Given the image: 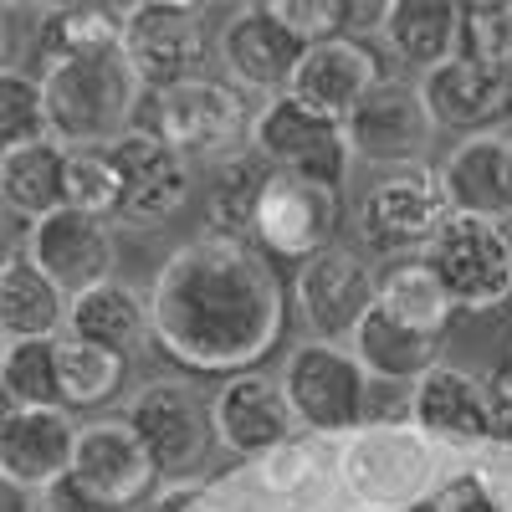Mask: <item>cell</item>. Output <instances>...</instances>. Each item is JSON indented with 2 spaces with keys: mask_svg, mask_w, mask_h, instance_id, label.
I'll list each match as a JSON object with an SVG mask.
<instances>
[{
  "mask_svg": "<svg viewBox=\"0 0 512 512\" xmlns=\"http://www.w3.org/2000/svg\"><path fill=\"white\" fill-rule=\"evenodd\" d=\"M272 11L303 36L308 47L344 36V26H354V0H272Z\"/></svg>",
  "mask_w": 512,
  "mask_h": 512,
  "instance_id": "obj_36",
  "label": "cell"
},
{
  "mask_svg": "<svg viewBox=\"0 0 512 512\" xmlns=\"http://www.w3.org/2000/svg\"><path fill=\"white\" fill-rule=\"evenodd\" d=\"M0 384H6L11 410H67L62 405V374H57V338L6 344Z\"/></svg>",
  "mask_w": 512,
  "mask_h": 512,
  "instance_id": "obj_32",
  "label": "cell"
},
{
  "mask_svg": "<svg viewBox=\"0 0 512 512\" xmlns=\"http://www.w3.org/2000/svg\"><path fill=\"white\" fill-rule=\"evenodd\" d=\"M134 431L144 436L159 477H185V472H200L205 456H210V441H216V420L200 405L195 390L185 384H149V390L128 405L123 415Z\"/></svg>",
  "mask_w": 512,
  "mask_h": 512,
  "instance_id": "obj_12",
  "label": "cell"
},
{
  "mask_svg": "<svg viewBox=\"0 0 512 512\" xmlns=\"http://www.w3.org/2000/svg\"><path fill=\"white\" fill-rule=\"evenodd\" d=\"M282 395L308 431H354L364 420L369 374L354 354L333 344H303L282 364Z\"/></svg>",
  "mask_w": 512,
  "mask_h": 512,
  "instance_id": "obj_9",
  "label": "cell"
},
{
  "mask_svg": "<svg viewBox=\"0 0 512 512\" xmlns=\"http://www.w3.org/2000/svg\"><path fill=\"white\" fill-rule=\"evenodd\" d=\"M47 512H103V507L82 492L72 477H62L57 487H47Z\"/></svg>",
  "mask_w": 512,
  "mask_h": 512,
  "instance_id": "obj_38",
  "label": "cell"
},
{
  "mask_svg": "<svg viewBox=\"0 0 512 512\" xmlns=\"http://www.w3.org/2000/svg\"><path fill=\"white\" fill-rule=\"evenodd\" d=\"M333 226H338V185L277 175L272 169L262 205H256V226H251V241L267 262L303 267L308 256L333 246Z\"/></svg>",
  "mask_w": 512,
  "mask_h": 512,
  "instance_id": "obj_7",
  "label": "cell"
},
{
  "mask_svg": "<svg viewBox=\"0 0 512 512\" xmlns=\"http://www.w3.org/2000/svg\"><path fill=\"white\" fill-rule=\"evenodd\" d=\"M26 256H31V267H41L67 297H82V292L113 282V236H108V226L98 216H82V210H72V205H62L57 216L31 226Z\"/></svg>",
  "mask_w": 512,
  "mask_h": 512,
  "instance_id": "obj_14",
  "label": "cell"
},
{
  "mask_svg": "<svg viewBox=\"0 0 512 512\" xmlns=\"http://www.w3.org/2000/svg\"><path fill=\"white\" fill-rule=\"evenodd\" d=\"M57 374H62V405L67 410H93L113 400L128 379V354L82 344V338L62 333L57 338Z\"/></svg>",
  "mask_w": 512,
  "mask_h": 512,
  "instance_id": "obj_31",
  "label": "cell"
},
{
  "mask_svg": "<svg viewBox=\"0 0 512 512\" xmlns=\"http://www.w3.org/2000/svg\"><path fill=\"white\" fill-rule=\"evenodd\" d=\"M82 425L67 420V410H6L0 420V472L6 487H57L72 477Z\"/></svg>",
  "mask_w": 512,
  "mask_h": 512,
  "instance_id": "obj_17",
  "label": "cell"
},
{
  "mask_svg": "<svg viewBox=\"0 0 512 512\" xmlns=\"http://www.w3.org/2000/svg\"><path fill=\"white\" fill-rule=\"evenodd\" d=\"M123 52V11L118 6H52L36 21V57L47 67L62 62H88V57H113Z\"/></svg>",
  "mask_w": 512,
  "mask_h": 512,
  "instance_id": "obj_24",
  "label": "cell"
},
{
  "mask_svg": "<svg viewBox=\"0 0 512 512\" xmlns=\"http://www.w3.org/2000/svg\"><path fill=\"white\" fill-rule=\"evenodd\" d=\"M210 420H216V441L236 456H267L287 446L292 436V405L282 395V379L267 374H236L221 384V395L210 400Z\"/></svg>",
  "mask_w": 512,
  "mask_h": 512,
  "instance_id": "obj_19",
  "label": "cell"
},
{
  "mask_svg": "<svg viewBox=\"0 0 512 512\" xmlns=\"http://www.w3.org/2000/svg\"><path fill=\"white\" fill-rule=\"evenodd\" d=\"M431 108H425L420 88L405 82H379L364 98V108L349 118V149L359 159L390 164V169H410V159H420V149L431 144Z\"/></svg>",
  "mask_w": 512,
  "mask_h": 512,
  "instance_id": "obj_16",
  "label": "cell"
},
{
  "mask_svg": "<svg viewBox=\"0 0 512 512\" xmlns=\"http://www.w3.org/2000/svg\"><path fill=\"white\" fill-rule=\"evenodd\" d=\"M349 344H354L349 354L364 364V374H379V379H415V384H420L425 374L441 364V359H436L441 338H425V333L395 323L379 303L364 313V323L354 328Z\"/></svg>",
  "mask_w": 512,
  "mask_h": 512,
  "instance_id": "obj_27",
  "label": "cell"
},
{
  "mask_svg": "<svg viewBox=\"0 0 512 512\" xmlns=\"http://www.w3.org/2000/svg\"><path fill=\"white\" fill-rule=\"evenodd\" d=\"M123 62L139 88L164 93L200 77L205 62V11L180 0H144L123 6Z\"/></svg>",
  "mask_w": 512,
  "mask_h": 512,
  "instance_id": "obj_5",
  "label": "cell"
},
{
  "mask_svg": "<svg viewBox=\"0 0 512 512\" xmlns=\"http://www.w3.org/2000/svg\"><path fill=\"white\" fill-rule=\"evenodd\" d=\"M446 205L461 216L507 221L512 216V134L487 128V134L461 139L441 164Z\"/></svg>",
  "mask_w": 512,
  "mask_h": 512,
  "instance_id": "obj_20",
  "label": "cell"
},
{
  "mask_svg": "<svg viewBox=\"0 0 512 512\" xmlns=\"http://www.w3.org/2000/svg\"><path fill=\"white\" fill-rule=\"evenodd\" d=\"M159 466L144 446V436L128 420H98L82 425L77 456H72V482L88 492L103 512H128L154 492Z\"/></svg>",
  "mask_w": 512,
  "mask_h": 512,
  "instance_id": "obj_10",
  "label": "cell"
},
{
  "mask_svg": "<svg viewBox=\"0 0 512 512\" xmlns=\"http://www.w3.org/2000/svg\"><path fill=\"white\" fill-rule=\"evenodd\" d=\"M251 154H262L277 175H303V180H323L338 185L349 159V134L344 123H333L323 113H313L303 98H272L251 123Z\"/></svg>",
  "mask_w": 512,
  "mask_h": 512,
  "instance_id": "obj_8",
  "label": "cell"
},
{
  "mask_svg": "<svg viewBox=\"0 0 512 512\" xmlns=\"http://www.w3.org/2000/svg\"><path fill=\"white\" fill-rule=\"evenodd\" d=\"M62 287L31 267V256H6V272H0V328H6V344H31V338H57V328L67 323Z\"/></svg>",
  "mask_w": 512,
  "mask_h": 512,
  "instance_id": "obj_25",
  "label": "cell"
},
{
  "mask_svg": "<svg viewBox=\"0 0 512 512\" xmlns=\"http://www.w3.org/2000/svg\"><path fill=\"white\" fill-rule=\"evenodd\" d=\"M47 139H52V118H47V93H41V82L6 67L0 72V144L26 149V144H47Z\"/></svg>",
  "mask_w": 512,
  "mask_h": 512,
  "instance_id": "obj_34",
  "label": "cell"
},
{
  "mask_svg": "<svg viewBox=\"0 0 512 512\" xmlns=\"http://www.w3.org/2000/svg\"><path fill=\"white\" fill-rule=\"evenodd\" d=\"M410 415H415L420 431H431L441 441H456V446H477V441L497 436L487 384H477L466 369H451V364H436L415 384Z\"/></svg>",
  "mask_w": 512,
  "mask_h": 512,
  "instance_id": "obj_22",
  "label": "cell"
},
{
  "mask_svg": "<svg viewBox=\"0 0 512 512\" xmlns=\"http://www.w3.org/2000/svg\"><path fill=\"white\" fill-rule=\"evenodd\" d=\"M379 308L390 313L395 323L425 333V338H441L451 328V318L461 313L451 303V292L441 287V277L425 267V262H400L379 277Z\"/></svg>",
  "mask_w": 512,
  "mask_h": 512,
  "instance_id": "obj_29",
  "label": "cell"
},
{
  "mask_svg": "<svg viewBox=\"0 0 512 512\" xmlns=\"http://www.w3.org/2000/svg\"><path fill=\"white\" fill-rule=\"evenodd\" d=\"M446 216H451V205H446L441 175H425V169H384L359 195L354 226L374 256H405V251L425 256V246L436 241Z\"/></svg>",
  "mask_w": 512,
  "mask_h": 512,
  "instance_id": "obj_4",
  "label": "cell"
},
{
  "mask_svg": "<svg viewBox=\"0 0 512 512\" xmlns=\"http://www.w3.org/2000/svg\"><path fill=\"white\" fill-rule=\"evenodd\" d=\"M303 57H308V41L272 11V0L241 6L236 21L226 26V67L241 88H262V93L272 88L282 98L292 88L297 67H303Z\"/></svg>",
  "mask_w": 512,
  "mask_h": 512,
  "instance_id": "obj_18",
  "label": "cell"
},
{
  "mask_svg": "<svg viewBox=\"0 0 512 512\" xmlns=\"http://www.w3.org/2000/svg\"><path fill=\"white\" fill-rule=\"evenodd\" d=\"M420 262L441 277L461 313H492L512 297V231L502 221L451 210Z\"/></svg>",
  "mask_w": 512,
  "mask_h": 512,
  "instance_id": "obj_3",
  "label": "cell"
},
{
  "mask_svg": "<svg viewBox=\"0 0 512 512\" xmlns=\"http://www.w3.org/2000/svg\"><path fill=\"white\" fill-rule=\"evenodd\" d=\"M292 292H297V308H303L308 328L318 333V344H328V338H344V333L354 338L364 313L379 303V277L364 267L359 251L333 241L297 267Z\"/></svg>",
  "mask_w": 512,
  "mask_h": 512,
  "instance_id": "obj_11",
  "label": "cell"
},
{
  "mask_svg": "<svg viewBox=\"0 0 512 512\" xmlns=\"http://www.w3.org/2000/svg\"><path fill=\"white\" fill-rule=\"evenodd\" d=\"M384 82V67L379 57L364 47V41L354 36H333V41H318V47H308L303 67H297L292 77V98H303L313 113L333 118V123H344L364 108V98Z\"/></svg>",
  "mask_w": 512,
  "mask_h": 512,
  "instance_id": "obj_15",
  "label": "cell"
},
{
  "mask_svg": "<svg viewBox=\"0 0 512 512\" xmlns=\"http://www.w3.org/2000/svg\"><path fill=\"white\" fill-rule=\"evenodd\" d=\"M67 205L82 216H118L123 205V175L113 149H67Z\"/></svg>",
  "mask_w": 512,
  "mask_h": 512,
  "instance_id": "obj_33",
  "label": "cell"
},
{
  "mask_svg": "<svg viewBox=\"0 0 512 512\" xmlns=\"http://www.w3.org/2000/svg\"><path fill=\"white\" fill-rule=\"evenodd\" d=\"M0 195L31 226L57 216L67 205V149L62 144H26L0 154Z\"/></svg>",
  "mask_w": 512,
  "mask_h": 512,
  "instance_id": "obj_26",
  "label": "cell"
},
{
  "mask_svg": "<svg viewBox=\"0 0 512 512\" xmlns=\"http://www.w3.org/2000/svg\"><path fill=\"white\" fill-rule=\"evenodd\" d=\"M149 313L139 303V292L134 287H123V282H103L93 292H82L72 297V308H67V333L82 338V344H98V349H113V354H128L139 344V333H144Z\"/></svg>",
  "mask_w": 512,
  "mask_h": 512,
  "instance_id": "obj_28",
  "label": "cell"
},
{
  "mask_svg": "<svg viewBox=\"0 0 512 512\" xmlns=\"http://www.w3.org/2000/svg\"><path fill=\"white\" fill-rule=\"evenodd\" d=\"M134 72L123 52L88 57V62H62L47 67L41 93H47L52 139L62 149H108L128 134V113H134Z\"/></svg>",
  "mask_w": 512,
  "mask_h": 512,
  "instance_id": "obj_2",
  "label": "cell"
},
{
  "mask_svg": "<svg viewBox=\"0 0 512 512\" xmlns=\"http://www.w3.org/2000/svg\"><path fill=\"white\" fill-rule=\"evenodd\" d=\"M487 400H492V420H497V436H512V359L487 379Z\"/></svg>",
  "mask_w": 512,
  "mask_h": 512,
  "instance_id": "obj_37",
  "label": "cell"
},
{
  "mask_svg": "<svg viewBox=\"0 0 512 512\" xmlns=\"http://www.w3.org/2000/svg\"><path fill=\"white\" fill-rule=\"evenodd\" d=\"M384 36L400 62H415L420 72H436L461 57L466 41V16L451 0H390L384 6Z\"/></svg>",
  "mask_w": 512,
  "mask_h": 512,
  "instance_id": "obj_23",
  "label": "cell"
},
{
  "mask_svg": "<svg viewBox=\"0 0 512 512\" xmlns=\"http://www.w3.org/2000/svg\"><path fill=\"white\" fill-rule=\"evenodd\" d=\"M466 16V41L461 52L497 67L512 82V0H482V6H461Z\"/></svg>",
  "mask_w": 512,
  "mask_h": 512,
  "instance_id": "obj_35",
  "label": "cell"
},
{
  "mask_svg": "<svg viewBox=\"0 0 512 512\" xmlns=\"http://www.w3.org/2000/svg\"><path fill=\"white\" fill-rule=\"evenodd\" d=\"M118 159V175H123V205H118V221L123 226H164L175 221L185 200H190V169L185 154L169 149L154 128H128L118 144H108Z\"/></svg>",
  "mask_w": 512,
  "mask_h": 512,
  "instance_id": "obj_13",
  "label": "cell"
},
{
  "mask_svg": "<svg viewBox=\"0 0 512 512\" xmlns=\"http://www.w3.org/2000/svg\"><path fill=\"white\" fill-rule=\"evenodd\" d=\"M287 328L282 282L267 256L205 231L185 241L154 277L149 333L164 359L190 374H251L256 359L277 349Z\"/></svg>",
  "mask_w": 512,
  "mask_h": 512,
  "instance_id": "obj_1",
  "label": "cell"
},
{
  "mask_svg": "<svg viewBox=\"0 0 512 512\" xmlns=\"http://www.w3.org/2000/svg\"><path fill=\"white\" fill-rule=\"evenodd\" d=\"M251 108L241 88L216 77H190L180 88H164L149 98V128L175 154H221L251 134Z\"/></svg>",
  "mask_w": 512,
  "mask_h": 512,
  "instance_id": "obj_6",
  "label": "cell"
},
{
  "mask_svg": "<svg viewBox=\"0 0 512 512\" xmlns=\"http://www.w3.org/2000/svg\"><path fill=\"white\" fill-rule=\"evenodd\" d=\"M420 98H425V108H431V118L441 128H456V134L472 139V134H487V123L512 113V82L497 67L461 52L456 62L425 72Z\"/></svg>",
  "mask_w": 512,
  "mask_h": 512,
  "instance_id": "obj_21",
  "label": "cell"
},
{
  "mask_svg": "<svg viewBox=\"0 0 512 512\" xmlns=\"http://www.w3.org/2000/svg\"><path fill=\"white\" fill-rule=\"evenodd\" d=\"M267 180H272V164L251 149L216 164V180H210V231L246 241L256 226V205H262Z\"/></svg>",
  "mask_w": 512,
  "mask_h": 512,
  "instance_id": "obj_30",
  "label": "cell"
}]
</instances>
